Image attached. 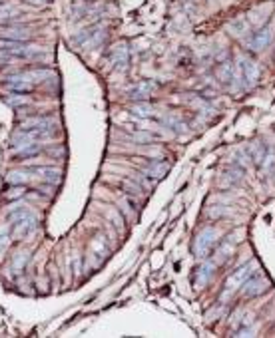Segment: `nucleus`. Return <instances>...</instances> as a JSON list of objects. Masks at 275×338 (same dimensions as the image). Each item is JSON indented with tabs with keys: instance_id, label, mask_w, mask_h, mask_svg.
<instances>
[{
	"instance_id": "11",
	"label": "nucleus",
	"mask_w": 275,
	"mask_h": 338,
	"mask_svg": "<svg viewBox=\"0 0 275 338\" xmlns=\"http://www.w3.org/2000/svg\"><path fill=\"white\" fill-rule=\"evenodd\" d=\"M128 60H130V54H128V46L126 44H118L112 52V62H114L118 70H126L128 68Z\"/></svg>"
},
{
	"instance_id": "26",
	"label": "nucleus",
	"mask_w": 275,
	"mask_h": 338,
	"mask_svg": "<svg viewBox=\"0 0 275 338\" xmlns=\"http://www.w3.org/2000/svg\"><path fill=\"white\" fill-rule=\"evenodd\" d=\"M265 153H267V147H265V145H261V143H257V145L253 147L252 151H250L252 159H255L257 163H261V161L265 159Z\"/></svg>"
},
{
	"instance_id": "21",
	"label": "nucleus",
	"mask_w": 275,
	"mask_h": 338,
	"mask_svg": "<svg viewBox=\"0 0 275 338\" xmlns=\"http://www.w3.org/2000/svg\"><path fill=\"white\" fill-rule=\"evenodd\" d=\"M4 102H6L8 106H12V108H20V106H26V104H28V98H26V96H20L18 91H14V94L6 96Z\"/></svg>"
},
{
	"instance_id": "22",
	"label": "nucleus",
	"mask_w": 275,
	"mask_h": 338,
	"mask_svg": "<svg viewBox=\"0 0 275 338\" xmlns=\"http://www.w3.org/2000/svg\"><path fill=\"white\" fill-rule=\"evenodd\" d=\"M217 78L222 82H229L233 78V64L231 62H224L222 66L217 68Z\"/></svg>"
},
{
	"instance_id": "8",
	"label": "nucleus",
	"mask_w": 275,
	"mask_h": 338,
	"mask_svg": "<svg viewBox=\"0 0 275 338\" xmlns=\"http://www.w3.org/2000/svg\"><path fill=\"white\" fill-rule=\"evenodd\" d=\"M36 229V215L34 213H30L28 217H24L20 221H16L14 223V231H12V235L16 237V239H24L26 235H30L32 231Z\"/></svg>"
},
{
	"instance_id": "27",
	"label": "nucleus",
	"mask_w": 275,
	"mask_h": 338,
	"mask_svg": "<svg viewBox=\"0 0 275 338\" xmlns=\"http://www.w3.org/2000/svg\"><path fill=\"white\" fill-rule=\"evenodd\" d=\"M24 195V185H12L6 191V199H20Z\"/></svg>"
},
{
	"instance_id": "29",
	"label": "nucleus",
	"mask_w": 275,
	"mask_h": 338,
	"mask_svg": "<svg viewBox=\"0 0 275 338\" xmlns=\"http://www.w3.org/2000/svg\"><path fill=\"white\" fill-rule=\"evenodd\" d=\"M124 187H126L132 195H140V191H142V187L136 185V183H132V181H124Z\"/></svg>"
},
{
	"instance_id": "9",
	"label": "nucleus",
	"mask_w": 275,
	"mask_h": 338,
	"mask_svg": "<svg viewBox=\"0 0 275 338\" xmlns=\"http://www.w3.org/2000/svg\"><path fill=\"white\" fill-rule=\"evenodd\" d=\"M30 173H38L40 179L50 183V185H56V183H60V179H62V171L56 169V167H32Z\"/></svg>"
},
{
	"instance_id": "19",
	"label": "nucleus",
	"mask_w": 275,
	"mask_h": 338,
	"mask_svg": "<svg viewBox=\"0 0 275 338\" xmlns=\"http://www.w3.org/2000/svg\"><path fill=\"white\" fill-rule=\"evenodd\" d=\"M231 251H233V237H228V239H226V241L219 245L217 253H215V255H217V261H215V263L219 265L222 261H226V259L229 257V253H231Z\"/></svg>"
},
{
	"instance_id": "25",
	"label": "nucleus",
	"mask_w": 275,
	"mask_h": 338,
	"mask_svg": "<svg viewBox=\"0 0 275 338\" xmlns=\"http://www.w3.org/2000/svg\"><path fill=\"white\" fill-rule=\"evenodd\" d=\"M28 259H30V253H26V251L18 253V255H16V259L12 261V269L16 270V272H18V270H22L24 265L28 263Z\"/></svg>"
},
{
	"instance_id": "4",
	"label": "nucleus",
	"mask_w": 275,
	"mask_h": 338,
	"mask_svg": "<svg viewBox=\"0 0 275 338\" xmlns=\"http://www.w3.org/2000/svg\"><path fill=\"white\" fill-rule=\"evenodd\" d=\"M239 74H241V78H243V82H245V86H253L255 82H257V78H259V68H257V62H253L250 58H241L239 60Z\"/></svg>"
},
{
	"instance_id": "15",
	"label": "nucleus",
	"mask_w": 275,
	"mask_h": 338,
	"mask_svg": "<svg viewBox=\"0 0 275 338\" xmlns=\"http://www.w3.org/2000/svg\"><path fill=\"white\" fill-rule=\"evenodd\" d=\"M6 181L10 185H24L30 181V169H14L6 175Z\"/></svg>"
},
{
	"instance_id": "7",
	"label": "nucleus",
	"mask_w": 275,
	"mask_h": 338,
	"mask_svg": "<svg viewBox=\"0 0 275 338\" xmlns=\"http://www.w3.org/2000/svg\"><path fill=\"white\" fill-rule=\"evenodd\" d=\"M0 36L4 40H14V42H24L32 38V30L24 28V26H8V28H0Z\"/></svg>"
},
{
	"instance_id": "24",
	"label": "nucleus",
	"mask_w": 275,
	"mask_h": 338,
	"mask_svg": "<svg viewBox=\"0 0 275 338\" xmlns=\"http://www.w3.org/2000/svg\"><path fill=\"white\" fill-rule=\"evenodd\" d=\"M132 112L136 113L138 117H152V115H154L152 106H148V104H136V106L132 108Z\"/></svg>"
},
{
	"instance_id": "31",
	"label": "nucleus",
	"mask_w": 275,
	"mask_h": 338,
	"mask_svg": "<svg viewBox=\"0 0 275 338\" xmlns=\"http://www.w3.org/2000/svg\"><path fill=\"white\" fill-rule=\"evenodd\" d=\"M134 139H136V141H140V143H146V141H152V139H154V135L140 132V134H134Z\"/></svg>"
},
{
	"instance_id": "33",
	"label": "nucleus",
	"mask_w": 275,
	"mask_h": 338,
	"mask_svg": "<svg viewBox=\"0 0 275 338\" xmlns=\"http://www.w3.org/2000/svg\"><path fill=\"white\" fill-rule=\"evenodd\" d=\"M185 2H191V0H185Z\"/></svg>"
},
{
	"instance_id": "1",
	"label": "nucleus",
	"mask_w": 275,
	"mask_h": 338,
	"mask_svg": "<svg viewBox=\"0 0 275 338\" xmlns=\"http://www.w3.org/2000/svg\"><path fill=\"white\" fill-rule=\"evenodd\" d=\"M215 243H217V231H215L213 227L202 229V231L196 235V239H194V247H191L194 249V255L200 257V259H206Z\"/></svg>"
},
{
	"instance_id": "30",
	"label": "nucleus",
	"mask_w": 275,
	"mask_h": 338,
	"mask_svg": "<svg viewBox=\"0 0 275 338\" xmlns=\"http://www.w3.org/2000/svg\"><path fill=\"white\" fill-rule=\"evenodd\" d=\"M12 54L10 52H6V50H0V66H4V64H8V62H12Z\"/></svg>"
},
{
	"instance_id": "12",
	"label": "nucleus",
	"mask_w": 275,
	"mask_h": 338,
	"mask_svg": "<svg viewBox=\"0 0 275 338\" xmlns=\"http://www.w3.org/2000/svg\"><path fill=\"white\" fill-rule=\"evenodd\" d=\"M40 151H42V143H36V141H28L14 147V156L18 158H32V156H38Z\"/></svg>"
},
{
	"instance_id": "18",
	"label": "nucleus",
	"mask_w": 275,
	"mask_h": 338,
	"mask_svg": "<svg viewBox=\"0 0 275 338\" xmlns=\"http://www.w3.org/2000/svg\"><path fill=\"white\" fill-rule=\"evenodd\" d=\"M168 167H170V165H168L166 161H161V163H152L150 167L144 169V173H146V177H152V179H154V177H163V173L168 171Z\"/></svg>"
},
{
	"instance_id": "10",
	"label": "nucleus",
	"mask_w": 275,
	"mask_h": 338,
	"mask_svg": "<svg viewBox=\"0 0 275 338\" xmlns=\"http://www.w3.org/2000/svg\"><path fill=\"white\" fill-rule=\"evenodd\" d=\"M213 269H215V261H207V263H204L200 269L196 270V276H194L196 287H204L207 281H209V276L213 274Z\"/></svg>"
},
{
	"instance_id": "14",
	"label": "nucleus",
	"mask_w": 275,
	"mask_h": 338,
	"mask_svg": "<svg viewBox=\"0 0 275 338\" xmlns=\"http://www.w3.org/2000/svg\"><path fill=\"white\" fill-rule=\"evenodd\" d=\"M229 32H231V36H237V38L245 36V34L250 32V22H248V18H245V16H237L235 20H231Z\"/></svg>"
},
{
	"instance_id": "20",
	"label": "nucleus",
	"mask_w": 275,
	"mask_h": 338,
	"mask_svg": "<svg viewBox=\"0 0 275 338\" xmlns=\"http://www.w3.org/2000/svg\"><path fill=\"white\" fill-rule=\"evenodd\" d=\"M269 10H271V8H269ZM269 10H267V12H269ZM267 12H265V6H261V8H257V10H253L252 14H250V16H252V18H250V24H255V26L265 24V20L269 18V16H267Z\"/></svg>"
},
{
	"instance_id": "23",
	"label": "nucleus",
	"mask_w": 275,
	"mask_h": 338,
	"mask_svg": "<svg viewBox=\"0 0 275 338\" xmlns=\"http://www.w3.org/2000/svg\"><path fill=\"white\" fill-rule=\"evenodd\" d=\"M241 179H243V169L241 167H233V169L226 171V181L228 183H239Z\"/></svg>"
},
{
	"instance_id": "5",
	"label": "nucleus",
	"mask_w": 275,
	"mask_h": 338,
	"mask_svg": "<svg viewBox=\"0 0 275 338\" xmlns=\"http://www.w3.org/2000/svg\"><path fill=\"white\" fill-rule=\"evenodd\" d=\"M269 291V281L263 276H255V279H248L243 283V294L245 296H259V294L267 293Z\"/></svg>"
},
{
	"instance_id": "13",
	"label": "nucleus",
	"mask_w": 275,
	"mask_h": 338,
	"mask_svg": "<svg viewBox=\"0 0 275 338\" xmlns=\"http://www.w3.org/2000/svg\"><path fill=\"white\" fill-rule=\"evenodd\" d=\"M22 16V10L14 4H0V22H10Z\"/></svg>"
},
{
	"instance_id": "2",
	"label": "nucleus",
	"mask_w": 275,
	"mask_h": 338,
	"mask_svg": "<svg viewBox=\"0 0 275 338\" xmlns=\"http://www.w3.org/2000/svg\"><path fill=\"white\" fill-rule=\"evenodd\" d=\"M257 269V263L253 261V263H245L243 267H239V269L235 270L231 276H229L228 281H226V289H224V298H228L231 293H235L239 287H243V283L252 276L253 272Z\"/></svg>"
},
{
	"instance_id": "32",
	"label": "nucleus",
	"mask_w": 275,
	"mask_h": 338,
	"mask_svg": "<svg viewBox=\"0 0 275 338\" xmlns=\"http://www.w3.org/2000/svg\"><path fill=\"white\" fill-rule=\"evenodd\" d=\"M30 2H36V4H40V2H46V0H30Z\"/></svg>"
},
{
	"instance_id": "3",
	"label": "nucleus",
	"mask_w": 275,
	"mask_h": 338,
	"mask_svg": "<svg viewBox=\"0 0 275 338\" xmlns=\"http://www.w3.org/2000/svg\"><path fill=\"white\" fill-rule=\"evenodd\" d=\"M104 26L102 24H96V26H92V28H86V30H82L76 38H72V42L78 46H84V48H94V46L102 44V40H104Z\"/></svg>"
},
{
	"instance_id": "16",
	"label": "nucleus",
	"mask_w": 275,
	"mask_h": 338,
	"mask_svg": "<svg viewBox=\"0 0 275 338\" xmlns=\"http://www.w3.org/2000/svg\"><path fill=\"white\" fill-rule=\"evenodd\" d=\"M154 88H156L154 82H140L138 86H134V88L130 90V96H132L134 100H144V98L150 96V91L154 90Z\"/></svg>"
},
{
	"instance_id": "17",
	"label": "nucleus",
	"mask_w": 275,
	"mask_h": 338,
	"mask_svg": "<svg viewBox=\"0 0 275 338\" xmlns=\"http://www.w3.org/2000/svg\"><path fill=\"white\" fill-rule=\"evenodd\" d=\"M4 86H6L10 91H18V94H26V91H30L32 88H34V84H28V82H22V80H14L12 76L6 80Z\"/></svg>"
},
{
	"instance_id": "6",
	"label": "nucleus",
	"mask_w": 275,
	"mask_h": 338,
	"mask_svg": "<svg viewBox=\"0 0 275 338\" xmlns=\"http://www.w3.org/2000/svg\"><path fill=\"white\" fill-rule=\"evenodd\" d=\"M269 42H271V28L265 26V28H259L248 40V46L252 48L253 52H261V50H265L269 46Z\"/></svg>"
},
{
	"instance_id": "28",
	"label": "nucleus",
	"mask_w": 275,
	"mask_h": 338,
	"mask_svg": "<svg viewBox=\"0 0 275 338\" xmlns=\"http://www.w3.org/2000/svg\"><path fill=\"white\" fill-rule=\"evenodd\" d=\"M10 235H8V227H0V253L4 251V247L8 245Z\"/></svg>"
}]
</instances>
